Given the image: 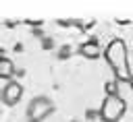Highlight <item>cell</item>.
I'll use <instances>...</instances> for the list:
<instances>
[{
  "label": "cell",
  "mask_w": 133,
  "mask_h": 122,
  "mask_svg": "<svg viewBox=\"0 0 133 122\" xmlns=\"http://www.w3.org/2000/svg\"><path fill=\"white\" fill-rule=\"evenodd\" d=\"M104 58L114 74V81L118 83H133V74L129 68V54L123 39H112L104 48Z\"/></svg>",
  "instance_id": "1"
},
{
  "label": "cell",
  "mask_w": 133,
  "mask_h": 122,
  "mask_svg": "<svg viewBox=\"0 0 133 122\" xmlns=\"http://www.w3.org/2000/svg\"><path fill=\"white\" fill-rule=\"evenodd\" d=\"M125 112H127V103L121 95H116V97L106 95V99L102 101V105L98 110V116L102 122H118L125 116Z\"/></svg>",
  "instance_id": "2"
},
{
  "label": "cell",
  "mask_w": 133,
  "mask_h": 122,
  "mask_svg": "<svg viewBox=\"0 0 133 122\" xmlns=\"http://www.w3.org/2000/svg\"><path fill=\"white\" fill-rule=\"evenodd\" d=\"M52 112H54V103H52V99L46 97V95L33 97V99L29 101V105H27V118H29V122H39V120H44L46 116H50Z\"/></svg>",
  "instance_id": "3"
},
{
  "label": "cell",
  "mask_w": 133,
  "mask_h": 122,
  "mask_svg": "<svg viewBox=\"0 0 133 122\" xmlns=\"http://www.w3.org/2000/svg\"><path fill=\"white\" fill-rule=\"evenodd\" d=\"M21 95H23V85L17 83V81H8L2 89V101L6 105H15L21 99Z\"/></svg>",
  "instance_id": "4"
},
{
  "label": "cell",
  "mask_w": 133,
  "mask_h": 122,
  "mask_svg": "<svg viewBox=\"0 0 133 122\" xmlns=\"http://www.w3.org/2000/svg\"><path fill=\"white\" fill-rule=\"evenodd\" d=\"M79 52H81V56H85V58H89V60H96V58H100V56H102V48L98 45V41H96V39L81 43Z\"/></svg>",
  "instance_id": "5"
},
{
  "label": "cell",
  "mask_w": 133,
  "mask_h": 122,
  "mask_svg": "<svg viewBox=\"0 0 133 122\" xmlns=\"http://www.w3.org/2000/svg\"><path fill=\"white\" fill-rule=\"evenodd\" d=\"M15 72H17V68H15L12 60H10V58H4V56H2V58H0V77H2V79H4L6 83H8V81H10V77H12Z\"/></svg>",
  "instance_id": "6"
},
{
  "label": "cell",
  "mask_w": 133,
  "mask_h": 122,
  "mask_svg": "<svg viewBox=\"0 0 133 122\" xmlns=\"http://www.w3.org/2000/svg\"><path fill=\"white\" fill-rule=\"evenodd\" d=\"M104 91H106V95L116 97V95H118V81H108V83L104 85Z\"/></svg>",
  "instance_id": "7"
},
{
  "label": "cell",
  "mask_w": 133,
  "mask_h": 122,
  "mask_svg": "<svg viewBox=\"0 0 133 122\" xmlns=\"http://www.w3.org/2000/svg\"><path fill=\"white\" fill-rule=\"evenodd\" d=\"M131 89H133V83H131Z\"/></svg>",
  "instance_id": "8"
}]
</instances>
